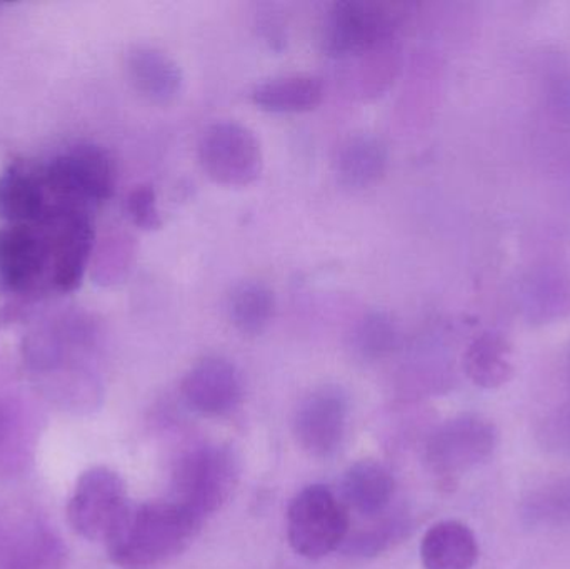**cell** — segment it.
I'll use <instances>...</instances> for the list:
<instances>
[{
    "instance_id": "obj_18",
    "label": "cell",
    "mask_w": 570,
    "mask_h": 569,
    "mask_svg": "<svg viewBox=\"0 0 570 569\" xmlns=\"http://www.w3.org/2000/svg\"><path fill=\"white\" fill-rule=\"evenodd\" d=\"M227 314L239 333L257 336L273 323L276 296L273 290L261 281H244L230 291Z\"/></svg>"
},
{
    "instance_id": "obj_15",
    "label": "cell",
    "mask_w": 570,
    "mask_h": 569,
    "mask_svg": "<svg viewBox=\"0 0 570 569\" xmlns=\"http://www.w3.org/2000/svg\"><path fill=\"white\" fill-rule=\"evenodd\" d=\"M394 491L391 471L377 461H357L342 478L345 507L362 517L374 518L384 513L394 498Z\"/></svg>"
},
{
    "instance_id": "obj_1",
    "label": "cell",
    "mask_w": 570,
    "mask_h": 569,
    "mask_svg": "<svg viewBox=\"0 0 570 569\" xmlns=\"http://www.w3.org/2000/svg\"><path fill=\"white\" fill-rule=\"evenodd\" d=\"M200 521L169 501H130L106 541L110 561L120 569H154L186 550Z\"/></svg>"
},
{
    "instance_id": "obj_9",
    "label": "cell",
    "mask_w": 570,
    "mask_h": 569,
    "mask_svg": "<svg viewBox=\"0 0 570 569\" xmlns=\"http://www.w3.org/2000/svg\"><path fill=\"white\" fill-rule=\"evenodd\" d=\"M47 184L72 199L104 203L116 189V167L102 147L80 146L52 160Z\"/></svg>"
},
{
    "instance_id": "obj_12",
    "label": "cell",
    "mask_w": 570,
    "mask_h": 569,
    "mask_svg": "<svg viewBox=\"0 0 570 569\" xmlns=\"http://www.w3.org/2000/svg\"><path fill=\"white\" fill-rule=\"evenodd\" d=\"M49 266V247L29 226L0 229V283L10 291H27Z\"/></svg>"
},
{
    "instance_id": "obj_16",
    "label": "cell",
    "mask_w": 570,
    "mask_h": 569,
    "mask_svg": "<svg viewBox=\"0 0 570 569\" xmlns=\"http://www.w3.org/2000/svg\"><path fill=\"white\" fill-rule=\"evenodd\" d=\"M324 82L308 73H292L259 84L253 102L271 114H302L317 109L324 100Z\"/></svg>"
},
{
    "instance_id": "obj_6",
    "label": "cell",
    "mask_w": 570,
    "mask_h": 569,
    "mask_svg": "<svg viewBox=\"0 0 570 569\" xmlns=\"http://www.w3.org/2000/svg\"><path fill=\"white\" fill-rule=\"evenodd\" d=\"M200 167L210 180L226 187H247L263 174L259 139L239 122H216L204 130L197 146Z\"/></svg>"
},
{
    "instance_id": "obj_20",
    "label": "cell",
    "mask_w": 570,
    "mask_h": 569,
    "mask_svg": "<svg viewBox=\"0 0 570 569\" xmlns=\"http://www.w3.org/2000/svg\"><path fill=\"white\" fill-rule=\"evenodd\" d=\"M469 380L485 390H495L512 376V364L504 343L495 337H482L465 354Z\"/></svg>"
},
{
    "instance_id": "obj_7",
    "label": "cell",
    "mask_w": 570,
    "mask_h": 569,
    "mask_svg": "<svg viewBox=\"0 0 570 569\" xmlns=\"http://www.w3.org/2000/svg\"><path fill=\"white\" fill-rule=\"evenodd\" d=\"M129 503L126 483L119 473L106 467L90 468L80 474L73 487L67 518L79 537L106 543Z\"/></svg>"
},
{
    "instance_id": "obj_13",
    "label": "cell",
    "mask_w": 570,
    "mask_h": 569,
    "mask_svg": "<svg viewBox=\"0 0 570 569\" xmlns=\"http://www.w3.org/2000/svg\"><path fill=\"white\" fill-rule=\"evenodd\" d=\"M127 72L137 92L150 102L167 106L183 92L184 76L179 63L157 47H134L127 56Z\"/></svg>"
},
{
    "instance_id": "obj_23",
    "label": "cell",
    "mask_w": 570,
    "mask_h": 569,
    "mask_svg": "<svg viewBox=\"0 0 570 569\" xmlns=\"http://www.w3.org/2000/svg\"><path fill=\"white\" fill-rule=\"evenodd\" d=\"M528 514L539 521H561L570 518V487L556 484L552 490L541 491L529 501Z\"/></svg>"
},
{
    "instance_id": "obj_22",
    "label": "cell",
    "mask_w": 570,
    "mask_h": 569,
    "mask_svg": "<svg viewBox=\"0 0 570 569\" xmlns=\"http://www.w3.org/2000/svg\"><path fill=\"white\" fill-rule=\"evenodd\" d=\"M402 530H404V524L397 523V521L381 524L374 530L361 531L354 537H347L342 545V550L345 553L357 555V557H375V555L382 553Z\"/></svg>"
},
{
    "instance_id": "obj_17",
    "label": "cell",
    "mask_w": 570,
    "mask_h": 569,
    "mask_svg": "<svg viewBox=\"0 0 570 569\" xmlns=\"http://www.w3.org/2000/svg\"><path fill=\"white\" fill-rule=\"evenodd\" d=\"M387 147L377 137L358 134L342 144L335 157V174L342 186L367 189L387 170Z\"/></svg>"
},
{
    "instance_id": "obj_14",
    "label": "cell",
    "mask_w": 570,
    "mask_h": 569,
    "mask_svg": "<svg viewBox=\"0 0 570 569\" xmlns=\"http://www.w3.org/2000/svg\"><path fill=\"white\" fill-rule=\"evenodd\" d=\"M478 560V538L461 521L435 523L422 538L421 561L424 569H474Z\"/></svg>"
},
{
    "instance_id": "obj_24",
    "label": "cell",
    "mask_w": 570,
    "mask_h": 569,
    "mask_svg": "<svg viewBox=\"0 0 570 569\" xmlns=\"http://www.w3.org/2000/svg\"><path fill=\"white\" fill-rule=\"evenodd\" d=\"M127 214L137 227L144 230H157L163 226L156 190L150 186H137L130 190L126 203Z\"/></svg>"
},
{
    "instance_id": "obj_8",
    "label": "cell",
    "mask_w": 570,
    "mask_h": 569,
    "mask_svg": "<svg viewBox=\"0 0 570 569\" xmlns=\"http://www.w3.org/2000/svg\"><path fill=\"white\" fill-rule=\"evenodd\" d=\"M347 420V394L334 384L317 387L298 403L295 411V440L311 457H332L342 447Z\"/></svg>"
},
{
    "instance_id": "obj_5",
    "label": "cell",
    "mask_w": 570,
    "mask_h": 569,
    "mask_svg": "<svg viewBox=\"0 0 570 569\" xmlns=\"http://www.w3.org/2000/svg\"><path fill=\"white\" fill-rule=\"evenodd\" d=\"M499 431L482 414H459L442 423L425 444V463L435 477L454 480L494 454Z\"/></svg>"
},
{
    "instance_id": "obj_21",
    "label": "cell",
    "mask_w": 570,
    "mask_h": 569,
    "mask_svg": "<svg viewBox=\"0 0 570 569\" xmlns=\"http://www.w3.org/2000/svg\"><path fill=\"white\" fill-rule=\"evenodd\" d=\"M397 346V324L385 313L368 314L352 334V347L362 360H381L389 356Z\"/></svg>"
},
{
    "instance_id": "obj_11",
    "label": "cell",
    "mask_w": 570,
    "mask_h": 569,
    "mask_svg": "<svg viewBox=\"0 0 570 569\" xmlns=\"http://www.w3.org/2000/svg\"><path fill=\"white\" fill-rule=\"evenodd\" d=\"M50 227L47 247L53 283L59 290L73 291L82 283L92 253V226L79 210L66 209L52 216Z\"/></svg>"
},
{
    "instance_id": "obj_2",
    "label": "cell",
    "mask_w": 570,
    "mask_h": 569,
    "mask_svg": "<svg viewBox=\"0 0 570 569\" xmlns=\"http://www.w3.org/2000/svg\"><path fill=\"white\" fill-rule=\"evenodd\" d=\"M239 480V461L229 447L203 444L177 461L173 501L203 523L229 501Z\"/></svg>"
},
{
    "instance_id": "obj_10",
    "label": "cell",
    "mask_w": 570,
    "mask_h": 569,
    "mask_svg": "<svg viewBox=\"0 0 570 569\" xmlns=\"http://www.w3.org/2000/svg\"><path fill=\"white\" fill-rule=\"evenodd\" d=\"M180 393L187 406L196 413L224 416L233 413L243 400V377L230 361L204 357L187 371Z\"/></svg>"
},
{
    "instance_id": "obj_3",
    "label": "cell",
    "mask_w": 570,
    "mask_h": 569,
    "mask_svg": "<svg viewBox=\"0 0 570 569\" xmlns=\"http://www.w3.org/2000/svg\"><path fill=\"white\" fill-rule=\"evenodd\" d=\"M401 17L391 3L341 0L325 16L322 50L332 59H357L394 40Z\"/></svg>"
},
{
    "instance_id": "obj_25",
    "label": "cell",
    "mask_w": 570,
    "mask_h": 569,
    "mask_svg": "<svg viewBox=\"0 0 570 569\" xmlns=\"http://www.w3.org/2000/svg\"><path fill=\"white\" fill-rule=\"evenodd\" d=\"M2 426H3L2 414H0V434H2Z\"/></svg>"
},
{
    "instance_id": "obj_4",
    "label": "cell",
    "mask_w": 570,
    "mask_h": 569,
    "mask_svg": "<svg viewBox=\"0 0 570 569\" xmlns=\"http://www.w3.org/2000/svg\"><path fill=\"white\" fill-rule=\"evenodd\" d=\"M348 528L347 508L324 484L304 488L288 504V545L305 560H322L341 550Z\"/></svg>"
},
{
    "instance_id": "obj_19",
    "label": "cell",
    "mask_w": 570,
    "mask_h": 569,
    "mask_svg": "<svg viewBox=\"0 0 570 569\" xmlns=\"http://www.w3.org/2000/svg\"><path fill=\"white\" fill-rule=\"evenodd\" d=\"M43 190L33 177L19 170H9L0 176V217L13 226L42 217Z\"/></svg>"
}]
</instances>
